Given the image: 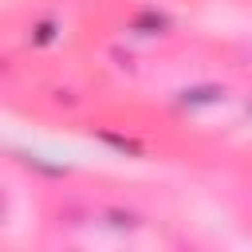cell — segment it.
<instances>
[{
    "label": "cell",
    "mask_w": 252,
    "mask_h": 252,
    "mask_svg": "<svg viewBox=\"0 0 252 252\" xmlns=\"http://www.w3.org/2000/svg\"><path fill=\"white\" fill-rule=\"evenodd\" d=\"M51 35H55V24H51V20H43V24L35 28V43H51Z\"/></svg>",
    "instance_id": "3"
},
{
    "label": "cell",
    "mask_w": 252,
    "mask_h": 252,
    "mask_svg": "<svg viewBox=\"0 0 252 252\" xmlns=\"http://www.w3.org/2000/svg\"><path fill=\"white\" fill-rule=\"evenodd\" d=\"M224 91L220 87H201V91H185V102L189 106H201V102H220Z\"/></svg>",
    "instance_id": "2"
},
{
    "label": "cell",
    "mask_w": 252,
    "mask_h": 252,
    "mask_svg": "<svg viewBox=\"0 0 252 252\" xmlns=\"http://www.w3.org/2000/svg\"><path fill=\"white\" fill-rule=\"evenodd\" d=\"M165 28V16H158V12H142L138 20H134V32H142V35H154V32H161Z\"/></svg>",
    "instance_id": "1"
}]
</instances>
